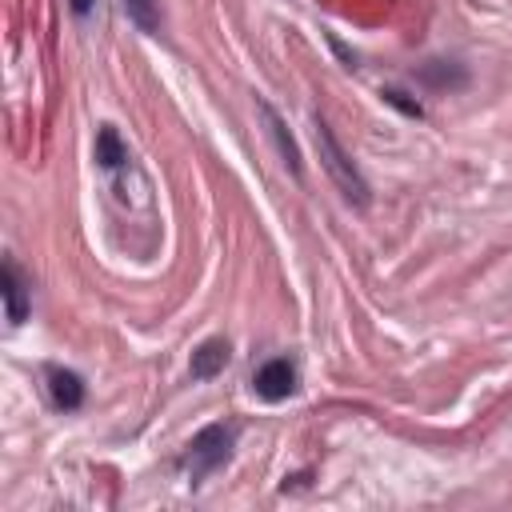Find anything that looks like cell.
Masks as SVG:
<instances>
[{
    "label": "cell",
    "instance_id": "7",
    "mask_svg": "<svg viewBox=\"0 0 512 512\" xmlns=\"http://www.w3.org/2000/svg\"><path fill=\"white\" fill-rule=\"evenodd\" d=\"M48 396H52L56 408L76 412L84 404V380L76 372H68V368H48Z\"/></svg>",
    "mask_w": 512,
    "mask_h": 512
},
{
    "label": "cell",
    "instance_id": "5",
    "mask_svg": "<svg viewBox=\"0 0 512 512\" xmlns=\"http://www.w3.org/2000/svg\"><path fill=\"white\" fill-rule=\"evenodd\" d=\"M256 108H260V116H264V124H268V136L276 140V152H280V160H284V168H288L292 176H300V172H304V160H300V148H296V140H292V132L284 128V120L276 116V108H272L268 100H256Z\"/></svg>",
    "mask_w": 512,
    "mask_h": 512
},
{
    "label": "cell",
    "instance_id": "3",
    "mask_svg": "<svg viewBox=\"0 0 512 512\" xmlns=\"http://www.w3.org/2000/svg\"><path fill=\"white\" fill-rule=\"evenodd\" d=\"M296 364L288 360V356H272V360H264L260 368H256V376H252V392L260 396V400H268V404H280V400H288L292 392H296Z\"/></svg>",
    "mask_w": 512,
    "mask_h": 512
},
{
    "label": "cell",
    "instance_id": "11",
    "mask_svg": "<svg viewBox=\"0 0 512 512\" xmlns=\"http://www.w3.org/2000/svg\"><path fill=\"white\" fill-rule=\"evenodd\" d=\"M380 96H384V100H388V104H396V108H400V112H408V116H424V108H420V104H416V100H404V92H396V88H384V92H380Z\"/></svg>",
    "mask_w": 512,
    "mask_h": 512
},
{
    "label": "cell",
    "instance_id": "6",
    "mask_svg": "<svg viewBox=\"0 0 512 512\" xmlns=\"http://www.w3.org/2000/svg\"><path fill=\"white\" fill-rule=\"evenodd\" d=\"M224 364H228V340L212 336V340L196 344V352H192V360H188V376H192V380H212V376L224 372Z\"/></svg>",
    "mask_w": 512,
    "mask_h": 512
},
{
    "label": "cell",
    "instance_id": "10",
    "mask_svg": "<svg viewBox=\"0 0 512 512\" xmlns=\"http://www.w3.org/2000/svg\"><path fill=\"white\" fill-rule=\"evenodd\" d=\"M124 12H128V20L140 28V32H160V8H156V0H124Z\"/></svg>",
    "mask_w": 512,
    "mask_h": 512
},
{
    "label": "cell",
    "instance_id": "9",
    "mask_svg": "<svg viewBox=\"0 0 512 512\" xmlns=\"http://www.w3.org/2000/svg\"><path fill=\"white\" fill-rule=\"evenodd\" d=\"M420 80L424 84H436V88H460L464 84V68L460 64H444V60H428L420 68Z\"/></svg>",
    "mask_w": 512,
    "mask_h": 512
},
{
    "label": "cell",
    "instance_id": "1",
    "mask_svg": "<svg viewBox=\"0 0 512 512\" xmlns=\"http://www.w3.org/2000/svg\"><path fill=\"white\" fill-rule=\"evenodd\" d=\"M312 132H316V148H320V164H324V172L336 180V188L344 192V200H352L356 208H364L372 196H368V180L360 176V168L348 160V152L340 148V140L332 136V128H328V120L324 116H316L312 120Z\"/></svg>",
    "mask_w": 512,
    "mask_h": 512
},
{
    "label": "cell",
    "instance_id": "4",
    "mask_svg": "<svg viewBox=\"0 0 512 512\" xmlns=\"http://www.w3.org/2000/svg\"><path fill=\"white\" fill-rule=\"evenodd\" d=\"M0 284H4V312H8V324H24L28 304H32V288H28V280H24V272H20V264H16L12 256L4 260Z\"/></svg>",
    "mask_w": 512,
    "mask_h": 512
},
{
    "label": "cell",
    "instance_id": "12",
    "mask_svg": "<svg viewBox=\"0 0 512 512\" xmlns=\"http://www.w3.org/2000/svg\"><path fill=\"white\" fill-rule=\"evenodd\" d=\"M88 8H92V0H72V12H76V16H84Z\"/></svg>",
    "mask_w": 512,
    "mask_h": 512
},
{
    "label": "cell",
    "instance_id": "8",
    "mask_svg": "<svg viewBox=\"0 0 512 512\" xmlns=\"http://www.w3.org/2000/svg\"><path fill=\"white\" fill-rule=\"evenodd\" d=\"M124 160H128V148H124L120 132L112 124H100V132H96V164L108 168V172H116Z\"/></svg>",
    "mask_w": 512,
    "mask_h": 512
},
{
    "label": "cell",
    "instance_id": "2",
    "mask_svg": "<svg viewBox=\"0 0 512 512\" xmlns=\"http://www.w3.org/2000/svg\"><path fill=\"white\" fill-rule=\"evenodd\" d=\"M232 444H236V428L232 424H208L192 436L188 452H184V468L192 480H204L208 472H216L228 456H232Z\"/></svg>",
    "mask_w": 512,
    "mask_h": 512
}]
</instances>
